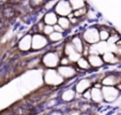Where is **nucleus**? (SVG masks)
I'll list each match as a JSON object with an SVG mask.
<instances>
[{
    "instance_id": "f257e3e1",
    "label": "nucleus",
    "mask_w": 121,
    "mask_h": 115,
    "mask_svg": "<svg viewBox=\"0 0 121 115\" xmlns=\"http://www.w3.org/2000/svg\"><path fill=\"white\" fill-rule=\"evenodd\" d=\"M43 82L48 88L54 89L59 86H62L65 81L58 73L56 69H45L43 72Z\"/></svg>"
},
{
    "instance_id": "f03ea898",
    "label": "nucleus",
    "mask_w": 121,
    "mask_h": 115,
    "mask_svg": "<svg viewBox=\"0 0 121 115\" xmlns=\"http://www.w3.org/2000/svg\"><path fill=\"white\" fill-rule=\"evenodd\" d=\"M60 57L55 51H47L41 56V64L45 69H57Z\"/></svg>"
},
{
    "instance_id": "7ed1b4c3",
    "label": "nucleus",
    "mask_w": 121,
    "mask_h": 115,
    "mask_svg": "<svg viewBox=\"0 0 121 115\" xmlns=\"http://www.w3.org/2000/svg\"><path fill=\"white\" fill-rule=\"evenodd\" d=\"M80 37H82V41L88 45H93V44H96L98 42H100L99 30L98 27H95V26H92V27L85 29L82 31V33L80 35Z\"/></svg>"
},
{
    "instance_id": "20e7f679",
    "label": "nucleus",
    "mask_w": 121,
    "mask_h": 115,
    "mask_svg": "<svg viewBox=\"0 0 121 115\" xmlns=\"http://www.w3.org/2000/svg\"><path fill=\"white\" fill-rule=\"evenodd\" d=\"M49 45L47 37L43 33H33L32 35V41H31V50L35 52H39L44 50L45 47Z\"/></svg>"
},
{
    "instance_id": "39448f33",
    "label": "nucleus",
    "mask_w": 121,
    "mask_h": 115,
    "mask_svg": "<svg viewBox=\"0 0 121 115\" xmlns=\"http://www.w3.org/2000/svg\"><path fill=\"white\" fill-rule=\"evenodd\" d=\"M121 92L117 89L115 86H103L102 87V95L103 100L105 103H112L119 98Z\"/></svg>"
},
{
    "instance_id": "423d86ee",
    "label": "nucleus",
    "mask_w": 121,
    "mask_h": 115,
    "mask_svg": "<svg viewBox=\"0 0 121 115\" xmlns=\"http://www.w3.org/2000/svg\"><path fill=\"white\" fill-rule=\"evenodd\" d=\"M58 71V73L63 78V80L69 81V80H74L76 76L78 75V71L76 69L75 64H70V66H59L56 69Z\"/></svg>"
},
{
    "instance_id": "0eeeda50",
    "label": "nucleus",
    "mask_w": 121,
    "mask_h": 115,
    "mask_svg": "<svg viewBox=\"0 0 121 115\" xmlns=\"http://www.w3.org/2000/svg\"><path fill=\"white\" fill-rule=\"evenodd\" d=\"M54 12H55L58 16L68 17V16L73 12V10H72V8L68 0H59V1H57L55 8H54Z\"/></svg>"
},
{
    "instance_id": "6e6552de",
    "label": "nucleus",
    "mask_w": 121,
    "mask_h": 115,
    "mask_svg": "<svg viewBox=\"0 0 121 115\" xmlns=\"http://www.w3.org/2000/svg\"><path fill=\"white\" fill-rule=\"evenodd\" d=\"M92 84L93 82L91 78H82L74 83V89L77 95H82L84 92L90 89L92 87Z\"/></svg>"
},
{
    "instance_id": "1a4fd4ad",
    "label": "nucleus",
    "mask_w": 121,
    "mask_h": 115,
    "mask_svg": "<svg viewBox=\"0 0 121 115\" xmlns=\"http://www.w3.org/2000/svg\"><path fill=\"white\" fill-rule=\"evenodd\" d=\"M121 82V74L118 72H109L103 76L101 83L103 86H115Z\"/></svg>"
},
{
    "instance_id": "9d476101",
    "label": "nucleus",
    "mask_w": 121,
    "mask_h": 115,
    "mask_svg": "<svg viewBox=\"0 0 121 115\" xmlns=\"http://www.w3.org/2000/svg\"><path fill=\"white\" fill-rule=\"evenodd\" d=\"M63 55L66 56V57L70 59V61L72 62V64H75L76 61L80 58L82 54L77 53V52L75 51V48L72 46V44L68 41V42H65L63 45Z\"/></svg>"
},
{
    "instance_id": "9b49d317",
    "label": "nucleus",
    "mask_w": 121,
    "mask_h": 115,
    "mask_svg": "<svg viewBox=\"0 0 121 115\" xmlns=\"http://www.w3.org/2000/svg\"><path fill=\"white\" fill-rule=\"evenodd\" d=\"M31 41H32V35L31 33H27V35L23 36L21 39L17 41V51L21 53H26V52L31 51Z\"/></svg>"
},
{
    "instance_id": "f8f14e48",
    "label": "nucleus",
    "mask_w": 121,
    "mask_h": 115,
    "mask_svg": "<svg viewBox=\"0 0 121 115\" xmlns=\"http://www.w3.org/2000/svg\"><path fill=\"white\" fill-rule=\"evenodd\" d=\"M76 98H77V94H76L74 87L65 88L64 90H62L60 92V96H59L60 101L65 102V103H71L74 100H76Z\"/></svg>"
},
{
    "instance_id": "ddd939ff",
    "label": "nucleus",
    "mask_w": 121,
    "mask_h": 115,
    "mask_svg": "<svg viewBox=\"0 0 121 115\" xmlns=\"http://www.w3.org/2000/svg\"><path fill=\"white\" fill-rule=\"evenodd\" d=\"M90 92H91V103L94 106H101L104 103L103 100V95H102V88H95L91 87L90 88Z\"/></svg>"
},
{
    "instance_id": "4468645a",
    "label": "nucleus",
    "mask_w": 121,
    "mask_h": 115,
    "mask_svg": "<svg viewBox=\"0 0 121 115\" xmlns=\"http://www.w3.org/2000/svg\"><path fill=\"white\" fill-rule=\"evenodd\" d=\"M87 60L89 62L91 69H100V68L105 66L101 55H88Z\"/></svg>"
},
{
    "instance_id": "2eb2a0df",
    "label": "nucleus",
    "mask_w": 121,
    "mask_h": 115,
    "mask_svg": "<svg viewBox=\"0 0 121 115\" xmlns=\"http://www.w3.org/2000/svg\"><path fill=\"white\" fill-rule=\"evenodd\" d=\"M69 42L72 44V46L75 48V51L77 52V53H79V54L82 53L84 46H85V42L82 41L80 35H75V36H73V37H71L69 39Z\"/></svg>"
},
{
    "instance_id": "dca6fc26",
    "label": "nucleus",
    "mask_w": 121,
    "mask_h": 115,
    "mask_svg": "<svg viewBox=\"0 0 121 115\" xmlns=\"http://www.w3.org/2000/svg\"><path fill=\"white\" fill-rule=\"evenodd\" d=\"M75 67L77 69L78 73H82V72H88L91 71V67H90L89 62L87 60V57H84V56H80V58L76 61Z\"/></svg>"
},
{
    "instance_id": "f3484780",
    "label": "nucleus",
    "mask_w": 121,
    "mask_h": 115,
    "mask_svg": "<svg viewBox=\"0 0 121 115\" xmlns=\"http://www.w3.org/2000/svg\"><path fill=\"white\" fill-rule=\"evenodd\" d=\"M58 17H59V16H58L57 14L54 12V10H52V11H46V13L43 15L42 21H43V23L45 24V25L54 26V25H56V24H57Z\"/></svg>"
},
{
    "instance_id": "a211bd4d",
    "label": "nucleus",
    "mask_w": 121,
    "mask_h": 115,
    "mask_svg": "<svg viewBox=\"0 0 121 115\" xmlns=\"http://www.w3.org/2000/svg\"><path fill=\"white\" fill-rule=\"evenodd\" d=\"M102 59L104 61L105 64H109V66H112V64H117L119 62H121V60L118 58V56L116 55L115 53L108 51L106 53H104L102 55Z\"/></svg>"
},
{
    "instance_id": "6ab92c4d",
    "label": "nucleus",
    "mask_w": 121,
    "mask_h": 115,
    "mask_svg": "<svg viewBox=\"0 0 121 115\" xmlns=\"http://www.w3.org/2000/svg\"><path fill=\"white\" fill-rule=\"evenodd\" d=\"M112 29H114V28H108V27H106V26H102L101 28L98 27L100 41L107 42V40L109 39V37H110V33H112Z\"/></svg>"
},
{
    "instance_id": "aec40b11",
    "label": "nucleus",
    "mask_w": 121,
    "mask_h": 115,
    "mask_svg": "<svg viewBox=\"0 0 121 115\" xmlns=\"http://www.w3.org/2000/svg\"><path fill=\"white\" fill-rule=\"evenodd\" d=\"M57 24L64 30V31H68V30L72 27L71 24H70L69 18H68V17H64V16H59V17H58Z\"/></svg>"
},
{
    "instance_id": "412c9836",
    "label": "nucleus",
    "mask_w": 121,
    "mask_h": 115,
    "mask_svg": "<svg viewBox=\"0 0 121 115\" xmlns=\"http://www.w3.org/2000/svg\"><path fill=\"white\" fill-rule=\"evenodd\" d=\"M49 43H59L62 39H63V33H60V32H56L54 31L53 33H50L47 37Z\"/></svg>"
},
{
    "instance_id": "4be33fe9",
    "label": "nucleus",
    "mask_w": 121,
    "mask_h": 115,
    "mask_svg": "<svg viewBox=\"0 0 121 115\" xmlns=\"http://www.w3.org/2000/svg\"><path fill=\"white\" fill-rule=\"evenodd\" d=\"M70 5H71L72 10H77V9H80V8H84L87 5L86 1L85 0H68Z\"/></svg>"
},
{
    "instance_id": "5701e85b",
    "label": "nucleus",
    "mask_w": 121,
    "mask_h": 115,
    "mask_svg": "<svg viewBox=\"0 0 121 115\" xmlns=\"http://www.w3.org/2000/svg\"><path fill=\"white\" fill-rule=\"evenodd\" d=\"M87 12H88V7L86 5V7H84V8H80V9L74 10V11L72 12V14H73L75 17H77V18L82 19V18H85V17H86Z\"/></svg>"
},
{
    "instance_id": "b1692460",
    "label": "nucleus",
    "mask_w": 121,
    "mask_h": 115,
    "mask_svg": "<svg viewBox=\"0 0 121 115\" xmlns=\"http://www.w3.org/2000/svg\"><path fill=\"white\" fill-rule=\"evenodd\" d=\"M46 1L47 0H29V5L32 8H40V7H43Z\"/></svg>"
},
{
    "instance_id": "393cba45",
    "label": "nucleus",
    "mask_w": 121,
    "mask_h": 115,
    "mask_svg": "<svg viewBox=\"0 0 121 115\" xmlns=\"http://www.w3.org/2000/svg\"><path fill=\"white\" fill-rule=\"evenodd\" d=\"M70 64H72V62L70 61V59H69L66 56H62V57H60V60H59V66H70Z\"/></svg>"
},
{
    "instance_id": "a878e982",
    "label": "nucleus",
    "mask_w": 121,
    "mask_h": 115,
    "mask_svg": "<svg viewBox=\"0 0 121 115\" xmlns=\"http://www.w3.org/2000/svg\"><path fill=\"white\" fill-rule=\"evenodd\" d=\"M54 32V27L53 26H49V25H45L44 26V29H43V35L48 37L50 33Z\"/></svg>"
},
{
    "instance_id": "bb28decb",
    "label": "nucleus",
    "mask_w": 121,
    "mask_h": 115,
    "mask_svg": "<svg viewBox=\"0 0 121 115\" xmlns=\"http://www.w3.org/2000/svg\"><path fill=\"white\" fill-rule=\"evenodd\" d=\"M53 27H54V31H56V32H60V33H64V30L62 29V28L60 27V26L58 25V24L54 25Z\"/></svg>"
},
{
    "instance_id": "cd10ccee",
    "label": "nucleus",
    "mask_w": 121,
    "mask_h": 115,
    "mask_svg": "<svg viewBox=\"0 0 121 115\" xmlns=\"http://www.w3.org/2000/svg\"><path fill=\"white\" fill-rule=\"evenodd\" d=\"M66 115H80V111L79 110H71V111H69V113Z\"/></svg>"
},
{
    "instance_id": "c85d7f7f",
    "label": "nucleus",
    "mask_w": 121,
    "mask_h": 115,
    "mask_svg": "<svg viewBox=\"0 0 121 115\" xmlns=\"http://www.w3.org/2000/svg\"><path fill=\"white\" fill-rule=\"evenodd\" d=\"M48 115H63V114H62V112H60V111H53V112L48 113Z\"/></svg>"
},
{
    "instance_id": "c756f323",
    "label": "nucleus",
    "mask_w": 121,
    "mask_h": 115,
    "mask_svg": "<svg viewBox=\"0 0 121 115\" xmlns=\"http://www.w3.org/2000/svg\"><path fill=\"white\" fill-rule=\"evenodd\" d=\"M80 115H91V114H89V113H80Z\"/></svg>"
}]
</instances>
